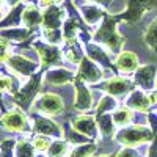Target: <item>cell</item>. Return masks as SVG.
Instances as JSON below:
<instances>
[{"mask_svg":"<svg viewBox=\"0 0 157 157\" xmlns=\"http://www.w3.org/2000/svg\"><path fill=\"white\" fill-rule=\"evenodd\" d=\"M101 157H116V155H113V154H110V155H101Z\"/></svg>","mask_w":157,"mask_h":157,"instance_id":"cell-43","label":"cell"},{"mask_svg":"<svg viewBox=\"0 0 157 157\" xmlns=\"http://www.w3.org/2000/svg\"><path fill=\"white\" fill-rule=\"evenodd\" d=\"M58 2H61V0H39V5L41 6H52V5H57Z\"/></svg>","mask_w":157,"mask_h":157,"instance_id":"cell-40","label":"cell"},{"mask_svg":"<svg viewBox=\"0 0 157 157\" xmlns=\"http://www.w3.org/2000/svg\"><path fill=\"white\" fill-rule=\"evenodd\" d=\"M36 157H46V155H43V154H39V155H36Z\"/></svg>","mask_w":157,"mask_h":157,"instance_id":"cell-44","label":"cell"},{"mask_svg":"<svg viewBox=\"0 0 157 157\" xmlns=\"http://www.w3.org/2000/svg\"><path fill=\"white\" fill-rule=\"evenodd\" d=\"M72 127L75 130H78L80 134L86 135L88 138H96L98 137V121L94 120L93 116L88 115H80L75 116L72 120Z\"/></svg>","mask_w":157,"mask_h":157,"instance_id":"cell-16","label":"cell"},{"mask_svg":"<svg viewBox=\"0 0 157 157\" xmlns=\"http://www.w3.org/2000/svg\"><path fill=\"white\" fill-rule=\"evenodd\" d=\"M134 83L138 85L141 90L152 91L157 86V68L154 66V64L140 66L134 72Z\"/></svg>","mask_w":157,"mask_h":157,"instance_id":"cell-10","label":"cell"},{"mask_svg":"<svg viewBox=\"0 0 157 157\" xmlns=\"http://www.w3.org/2000/svg\"><path fill=\"white\" fill-rule=\"evenodd\" d=\"M115 66L121 74H126V75L132 74L140 68L138 66V55L132 50H121L116 57Z\"/></svg>","mask_w":157,"mask_h":157,"instance_id":"cell-14","label":"cell"},{"mask_svg":"<svg viewBox=\"0 0 157 157\" xmlns=\"http://www.w3.org/2000/svg\"><path fill=\"white\" fill-rule=\"evenodd\" d=\"M16 157H35V146L25 138L19 140L16 145Z\"/></svg>","mask_w":157,"mask_h":157,"instance_id":"cell-32","label":"cell"},{"mask_svg":"<svg viewBox=\"0 0 157 157\" xmlns=\"http://www.w3.org/2000/svg\"><path fill=\"white\" fill-rule=\"evenodd\" d=\"M116 157H140V152H138L135 148L126 146V148H123L120 152L116 154Z\"/></svg>","mask_w":157,"mask_h":157,"instance_id":"cell-37","label":"cell"},{"mask_svg":"<svg viewBox=\"0 0 157 157\" xmlns=\"http://www.w3.org/2000/svg\"><path fill=\"white\" fill-rule=\"evenodd\" d=\"M118 110V102H116V98L115 96H102L99 104H98V115H105V113H110V112H115Z\"/></svg>","mask_w":157,"mask_h":157,"instance_id":"cell-28","label":"cell"},{"mask_svg":"<svg viewBox=\"0 0 157 157\" xmlns=\"http://www.w3.org/2000/svg\"><path fill=\"white\" fill-rule=\"evenodd\" d=\"M21 2L22 0H3V3H6L10 8H13V6H17V5H21Z\"/></svg>","mask_w":157,"mask_h":157,"instance_id":"cell-41","label":"cell"},{"mask_svg":"<svg viewBox=\"0 0 157 157\" xmlns=\"http://www.w3.org/2000/svg\"><path fill=\"white\" fill-rule=\"evenodd\" d=\"M24 8L25 5H17V6H13L10 8L8 14L3 16V21H2V29H14V27H19L21 22H22V13H24Z\"/></svg>","mask_w":157,"mask_h":157,"instance_id":"cell-22","label":"cell"},{"mask_svg":"<svg viewBox=\"0 0 157 157\" xmlns=\"http://www.w3.org/2000/svg\"><path fill=\"white\" fill-rule=\"evenodd\" d=\"M0 88H2L3 93H10L13 96L19 91L17 80H16V78H13L11 75H3L2 77V80H0Z\"/></svg>","mask_w":157,"mask_h":157,"instance_id":"cell-33","label":"cell"},{"mask_svg":"<svg viewBox=\"0 0 157 157\" xmlns=\"http://www.w3.org/2000/svg\"><path fill=\"white\" fill-rule=\"evenodd\" d=\"M157 134V127H145V126H129L124 127L121 132L116 134V141L121 143L124 146H130L135 148L138 145H145V143H149L155 138Z\"/></svg>","mask_w":157,"mask_h":157,"instance_id":"cell-2","label":"cell"},{"mask_svg":"<svg viewBox=\"0 0 157 157\" xmlns=\"http://www.w3.org/2000/svg\"><path fill=\"white\" fill-rule=\"evenodd\" d=\"M74 86H75V99H74V109L75 110H90L93 109L94 105V98L93 93L88 90L86 85H83V80L80 77H75L74 78Z\"/></svg>","mask_w":157,"mask_h":157,"instance_id":"cell-11","label":"cell"},{"mask_svg":"<svg viewBox=\"0 0 157 157\" xmlns=\"http://www.w3.org/2000/svg\"><path fill=\"white\" fill-rule=\"evenodd\" d=\"M22 24L27 29L33 30L38 25H43V13L36 5H27L22 13Z\"/></svg>","mask_w":157,"mask_h":157,"instance_id":"cell-20","label":"cell"},{"mask_svg":"<svg viewBox=\"0 0 157 157\" xmlns=\"http://www.w3.org/2000/svg\"><path fill=\"white\" fill-rule=\"evenodd\" d=\"M16 145L17 141H14L13 138H5L2 141V157H16L13 155V152H16Z\"/></svg>","mask_w":157,"mask_h":157,"instance_id":"cell-36","label":"cell"},{"mask_svg":"<svg viewBox=\"0 0 157 157\" xmlns=\"http://www.w3.org/2000/svg\"><path fill=\"white\" fill-rule=\"evenodd\" d=\"M120 21L121 19L118 16H105L102 24L99 25V29L96 30V33L93 35V39L96 43L107 46L109 50L113 52V54L120 52L123 44H124V36L116 29V25L120 24Z\"/></svg>","mask_w":157,"mask_h":157,"instance_id":"cell-1","label":"cell"},{"mask_svg":"<svg viewBox=\"0 0 157 157\" xmlns=\"http://www.w3.org/2000/svg\"><path fill=\"white\" fill-rule=\"evenodd\" d=\"M143 41L149 49L157 52V17H154L151 24L146 27L145 35H143Z\"/></svg>","mask_w":157,"mask_h":157,"instance_id":"cell-26","label":"cell"},{"mask_svg":"<svg viewBox=\"0 0 157 157\" xmlns=\"http://www.w3.org/2000/svg\"><path fill=\"white\" fill-rule=\"evenodd\" d=\"M39 86H41V77H39V75H33V77L30 78V82L25 83V86L21 88L17 93L13 96V101H14L19 107L29 109L32 104L36 101Z\"/></svg>","mask_w":157,"mask_h":157,"instance_id":"cell-5","label":"cell"},{"mask_svg":"<svg viewBox=\"0 0 157 157\" xmlns=\"http://www.w3.org/2000/svg\"><path fill=\"white\" fill-rule=\"evenodd\" d=\"M148 157H157V134H155V138L151 141V146L148 149Z\"/></svg>","mask_w":157,"mask_h":157,"instance_id":"cell-39","label":"cell"},{"mask_svg":"<svg viewBox=\"0 0 157 157\" xmlns=\"http://www.w3.org/2000/svg\"><path fill=\"white\" fill-rule=\"evenodd\" d=\"M66 44H68V47L64 50L66 60L74 64H80V61L83 60V52H82L80 46H78V43L75 39H69V41H66Z\"/></svg>","mask_w":157,"mask_h":157,"instance_id":"cell-23","label":"cell"},{"mask_svg":"<svg viewBox=\"0 0 157 157\" xmlns=\"http://www.w3.org/2000/svg\"><path fill=\"white\" fill-rule=\"evenodd\" d=\"M49 157H64V155H68L71 154L69 152V141L66 140H55V141H52V145L49 148Z\"/></svg>","mask_w":157,"mask_h":157,"instance_id":"cell-27","label":"cell"},{"mask_svg":"<svg viewBox=\"0 0 157 157\" xmlns=\"http://www.w3.org/2000/svg\"><path fill=\"white\" fill-rule=\"evenodd\" d=\"M64 8L58 5L47 6L43 11V29H60L64 24Z\"/></svg>","mask_w":157,"mask_h":157,"instance_id":"cell-15","label":"cell"},{"mask_svg":"<svg viewBox=\"0 0 157 157\" xmlns=\"http://www.w3.org/2000/svg\"><path fill=\"white\" fill-rule=\"evenodd\" d=\"M149 99H151V104H157V90H152L149 93Z\"/></svg>","mask_w":157,"mask_h":157,"instance_id":"cell-42","label":"cell"},{"mask_svg":"<svg viewBox=\"0 0 157 157\" xmlns=\"http://www.w3.org/2000/svg\"><path fill=\"white\" fill-rule=\"evenodd\" d=\"M33 107H35V110H38L39 113L55 116V115H60V113L64 110V102H63V99H61L58 94H55V93H44L39 99L35 101Z\"/></svg>","mask_w":157,"mask_h":157,"instance_id":"cell-6","label":"cell"},{"mask_svg":"<svg viewBox=\"0 0 157 157\" xmlns=\"http://www.w3.org/2000/svg\"><path fill=\"white\" fill-rule=\"evenodd\" d=\"M134 86L135 83L132 80H129L127 77H112L99 85L102 91H105L107 94L115 96V98H123L129 93H132Z\"/></svg>","mask_w":157,"mask_h":157,"instance_id":"cell-9","label":"cell"},{"mask_svg":"<svg viewBox=\"0 0 157 157\" xmlns=\"http://www.w3.org/2000/svg\"><path fill=\"white\" fill-rule=\"evenodd\" d=\"M33 47L36 50V54L41 58V64L43 68H54V66H60L63 63V52L58 46L55 44H49V43H43V41H35Z\"/></svg>","mask_w":157,"mask_h":157,"instance_id":"cell-3","label":"cell"},{"mask_svg":"<svg viewBox=\"0 0 157 157\" xmlns=\"http://www.w3.org/2000/svg\"><path fill=\"white\" fill-rule=\"evenodd\" d=\"M86 3H94V5H99L102 8H109L112 5L113 0H85Z\"/></svg>","mask_w":157,"mask_h":157,"instance_id":"cell-38","label":"cell"},{"mask_svg":"<svg viewBox=\"0 0 157 157\" xmlns=\"http://www.w3.org/2000/svg\"><path fill=\"white\" fill-rule=\"evenodd\" d=\"M155 2L157 0H126V11L118 17L124 22L135 24L145 16L146 11H149L154 6Z\"/></svg>","mask_w":157,"mask_h":157,"instance_id":"cell-4","label":"cell"},{"mask_svg":"<svg viewBox=\"0 0 157 157\" xmlns=\"http://www.w3.org/2000/svg\"><path fill=\"white\" fill-rule=\"evenodd\" d=\"M43 38L49 44H55V46L61 44V41L64 39L63 30L60 29H43Z\"/></svg>","mask_w":157,"mask_h":157,"instance_id":"cell-31","label":"cell"},{"mask_svg":"<svg viewBox=\"0 0 157 157\" xmlns=\"http://www.w3.org/2000/svg\"><path fill=\"white\" fill-rule=\"evenodd\" d=\"M78 11H80L82 19H83L88 25H96V24H99L101 21H104V17L107 16L105 13H104L102 6L94 5V3L80 5V6H78Z\"/></svg>","mask_w":157,"mask_h":157,"instance_id":"cell-18","label":"cell"},{"mask_svg":"<svg viewBox=\"0 0 157 157\" xmlns=\"http://www.w3.org/2000/svg\"><path fill=\"white\" fill-rule=\"evenodd\" d=\"M77 75L71 71V69H66V68H50L44 72L43 75V82L44 83H49V85H55V86H60V85H66L69 83L71 80H74Z\"/></svg>","mask_w":157,"mask_h":157,"instance_id":"cell-13","label":"cell"},{"mask_svg":"<svg viewBox=\"0 0 157 157\" xmlns=\"http://www.w3.org/2000/svg\"><path fill=\"white\" fill-rule=\"evenodd\" d=\"M113 121L116 126L120 127H124L127 124H130V121H132V109L129 107H123V109H118L113 112Z\"/></svg>","mask_w":157,"mask_h":157,"instance_id":"cell-29","label":"cell"},{"mask_svg":"<svg viewBox=\"0 0 157 157\" xmlns=\"http://www.w3.org/2000/svg\"><path fill=\"white\" fill-rule=\"evenodd\" d=\"M33 130L36 134H41V135H47V137H61V129L60 126L49 120V118L44 116H35L33 118Z\"/></svg>","mask_w":157,"mask_h":157,"instance_id":"cell-17","label":"cell"},{"mask_svg":"<svg viewBox=\"0 0 157 157\" xmlns=\"http://www.w3.org/2000/svg\"><path fill=\"white\" fill-rule=\"evenodd\" d=\"M77 77H80L83 82L96 85L104 78V69L99 63L91 60L90 57H83V60L78 64V72Z\"/></svg>","mask_w":157,"mask_h":157,"instance_id":"cell-7","label":"cell"},{"mask_svg":"<svg viewBox=\"0 0 157 157\" xmlns=\"http://www.w3.org/2000/svg\"><path fill=\"white\" fill-rule=\"evenodd\" d=\"M94 152H96V145H94V143H86V145L77 146L69 154V157H91Z\"/></svg>","mask_w":157,"mask_h":157,"instance_id":"cell-34","label":"cell"},{"mask_svg":"<svg viewBox=\"0 0 157 157\" xmlns=\"http://www.w3.org/2000/svg\"><path fill=\"white\" fill-rule=\"evenodd\" d=\"M64 135H66V140L69 143H72V145H86V143H90L91 138H88L86 135L80 134L78 130H75L74 127H66V130H64Z\"/></svg>","mask_w":157,"mask_h":157,"instance_id":"cell-30","label":"cell"},{"mask_svg":"<svg viewBox=\"0 0 157 157\" xmlns=\"http://www.w3.org/2000/svg\"><path fill=\"white\" fill-rule=\"evenodd\" d=\"M30 35V29L27 27H14V29H3L2 30V38L8 39L10 43H21L24 39H27Z\"/></svg>","mask_w":157,"mask_h":157,"instance_id":"cell-24","label":"cell"},{"mask_svg":"<svg viewBox=\"0 0 157 157\" xmlns=\"http://www.w3.org/2000/svg\"><path fill=\"white\" fill-rule=\"evenodd\" d=\"M50 145H52V141L49 140V137H47V135H41V134H38V135H35V137H33V146H35V149H36V151H39V152L49 151Z\"/></svg>","mask_w":157,"mask_h":157,"instance_id":"cell-35","label":"cell"},{"mask_svg":"<svg viewBox=\"0 0 157 157\" xmlns=\"http://www.w3.org/2000/svg\"><path fill=\"white\" fill-rule=\"evenodd\" d=\"M85 50H86V55L91 60H94L96 63H99L101 66H104V68H112L113 66L109 54L99 46V43H86Z\"/></svg>","mask_w":157,"mask_h":157,"instance_id":"cell-19","label":"cell"},{"mask_svg":"<svg viewBox=\"0 0 157 157\" xmlns=\"http://www.w3.org/2000/svg\"><path fill=\"white\" fill-rule=\"evenodd\" d=\"M2 126L10 132H27L30 130V124L27 116L19 109H10L2 116Z\"/></svg>","mask_w":157,"mask_h":157,"instance_id":"cell-8","label":"cell"},{"mask_svg":"<svg viewBox=\"0 0 157 157\" xmlns=\"http://www.w3.org/2000/svg\"><path fill=\"white\" fill-rule=\"evenodd\" d=\"M96 121H98V127L101 130V134L104 137H112L115 132V121H113V116L110 113L105 115H98L96 116Z\"/></svg>","mask_w":157,"mask_h":157,"instance_id":"cell-25","label":"cell"},{"mask_svg":"<svg viewBox=\"0 0 157 157\" xmlns=\"http://www.w3.org/2000/svg\"><path fill=\"white\" fill-rule=\"evenodd\" d=\"M151 105L152 104H151L149 94H145L143 91H132L130 98L127 99V107L137 112H148Z\"/></svg>","mask_w":157,"mask_h":157,"instance_id":"cell-21","label":"cell"},{"mask_svg":"<svg viewBox=\"0 0 157 157\" xmlns=\"http://www.w3.org/2000/svg\"><path fill=\"white\" fill-rule=\"evenodd\" d=\"M6 64L16 74L22 77H32L38 71V61L22 57V55H10V58L6 60Z\"/></svg>","mask_w":157,"mask_h":157,"instance_id":"cell-12","label":"cell"}]
</instances>
